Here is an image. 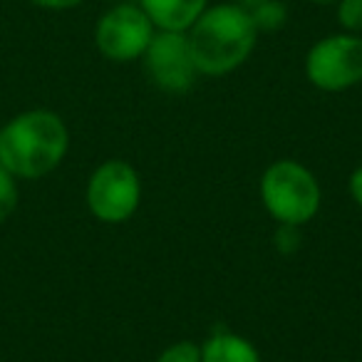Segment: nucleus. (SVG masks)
Returning a JSON list of instances; mask_svg holds the SVG:
<instances>
[{"instance_id": "f257e3e1", "label": "nucleus", "mask_w": 362, "mask_h": 362, "mask_svg": "<svg viewBox=\"0 0 362 362\" xmlns=\"http://www.w3.org/2000/svg\"><path fill=\"white\" fill-rule=\"evenodd\" d=\"M189 50L199 75L221 77L251 57L258 28L251 11L241 3L209 6L187 30Z\"/></svg>"}, {"instance_id": "f03ea898", "label": "nucleus", "mask_w": 362, "mask_h": 362, "mask_svg": "<svg viewBox=\"0 0 362 362\" xmlns=\"http://www.w3.org/2000/svg\"><path fill=\"white\" fill-rule=\"evenodd\" d=\"M70 134L50 110H28L0 127V166L16 179H40L65 159Z\"/></svg>"}, {"instance_id": "7ed1b4c3", "label": "nucleus", "mask_w": 362, "mask_h": 362, "mask_svg": "<svg viewBox=\"0 0 362 362\" xmlns=\"http://www.w3.org/2000/svg\"><path fill=\"white\" fill-rule=\"evenodd\" d=\"M261 199L273 218L283 226H298L315 216L320 187L315 176L298 161H276L261 179Z\"/></svg>"}, {"instance_id": "20e7f679", "label": "nucleus", "mask_w": 362, "mask_h": 362, "mask_svg": "<svg viewBox=\"0 0 362 362\" xmlns=\"http://www.w3.org/2000/svg\"><path fill=\"white\" fill-rule=\"evenodd\" d=\"M305 77L322 92H342L362 82V35L320 37L305 55Z\"/></svg>"}, {"instance_id": "39448f33", "label": "nucleus", "mask_w": 362, "mask_h": 362, "mask_svg": "<svg viewBox=\"0 0 362 362\" xmlns=\"http://www.w3.org/2000/svg\"><path fill=\"white\" fill-rule=\"evenodd\" d=\"M156 28L139 3H117L100 16L95 25V45L107 60H139L149 47Z\"/></svg>"}, {"instance_id": "423d86ee", "label": "nucleus", "mask_w": 362, "mask_h": 362, "mask_svg": "<svg viewBox=\"0 0 362 362\" xmlns=\"http://www.w3.org/2000/svg\"><path fill=\"white\" fill-rule=\"evenodd\" d=\"M139 176L119 159L97 166L87 184V206L105 223L127 221L139 206Z\"/></svg>"}, {"instance_id": "0eeeda50", "label": "nucleus", "mask_w": 362, "mask_h": 362, "mask_svg": "<svg viewBox=\"0 0 362 362\" xmlns=\"http://www.w3.org/2000/svg\"><path fill=\"white\" fill-rule=\"evenodd\" d=\"M151 82L164 92H189L197 82V65L189 50L187 33L156 30L149 47L141 55Z\"/></svg>"}, {"instance_id": "6e6552de", "label": "nucleus", "mask_w": 362, "mask_h": 362, "mask_svg": "<svg viewBox=\"0 0 362 362\" xmlns=\"http://www.w3.org/2000/svg\"><path fill=\"white\" fill-rule=\"evenodd\" d=\"M156 30L187 33L209 8V0H136Z\"/></svg>"}, {"instance_id": "1a4fd4ad", "label": "nucleus", "mask_w": 362, "mask_h": 362, "mask_svg": "<svg viewBox=\"0 0 362 362\" xmlns=\"http://www.w3.org/2000/svg\"><path fill=\"white\" fill-rule=\"evenodd\" d=\"M202 362H261L258 350L233 332H216L202 347Z\"/></svg>"}, {"instance_id": "9d476101", "label": "nucleus", "mask_w": 362, "mask_h": 362, "mask_svg": "<svg viewBox=\"0 0 362 362\" xmlns=\"http://www.w3.org/2000/svg\"><path fill=\"white\" fill-rule=\"evenodd\" d=\"M248 11H251L253 21H256L258 33L278 30V28L286 23V8H283V3H278V0H263V3L248 8Z\"/></svg>"}, {"instance_id": "9b49d317", "label": "nucleus", "mask_w": 362, "mask_h": 362, "mask_svg": "<svg viewBox=\"0 0 362 362\" xmlns=\"http://www.w3.org/2000/svg\"><path fill=\"white\" fill-rule=\"evenodd\" d=\"M21 202V192H18V179L0 166V223L13 216Z\"/></svg>"}, {"instance_id": "f8f14e48", "label": "nucleus", "mask_w": 362, "mask_h": 362, "mask_svg": "<svg viewBox=\"0 0 362 362\" xmlns=\"http://www.w3.org/2000/svg\"><path fill=\"white\" fill-rule=\"evenodd\" d=\"M337 25L342 33H362V0H337Z\"/></svg>"}, {"instance_id": "ddd939ff", "label": "nucleus", "mask_w": 362, "mask_h": 362, "mask_svg": "<svg viewBox=\"0 0 362 362\" xmlns=\"http://www.w3.org/2000/svg\"><path fill=\"white\" fill-rule=\"evenodd\" d=\"M156 362H202V347H197L194 342H176L161 352Z\"/></svg>"}, {"instance_id": "4468645a", "label": "nucleus", "mask_w": 362, "mask_h": 362, "mask_svg": "<svg viewBox=\"0 0 362 362\" xmlns=\"http://www.w3.org/2000/svg\"><path fill=\"white\" fill-rule=\"evenodd\" d=\"M28 3L42 8V11H70V8L82 6L85 0H28Z\"/></svg>"}, {"instance_id": "2eb2a0df", "label": "nucleus", "mask_w": 362, "mask_h": 362, "mask_svg": "<svg viewBox=\"0 0 362 362\" xmlns=\"http://www.w3.org/2000/svg\"><path fill=\"white\" fill-rule=\"evenodd\" d=\"M350 192H352V199L362 206V166L355 169V174L350 176Z\"/></svg>"}, {"instance_id": "dca6fc26", "label": "nucleus", "mask_w": 362, "mask_h": 362, "mask_svg": "<svg viewBox=\"0 0 362 362\" xmlns=\"http://www.w3.org/2000/svg\"><path fill=\"white\" fill-rule=\"evenodd\" d=\"M308 3H315V6H335L337 0H308Z\"/></svg>"}, {"instance_id": "f3484780", "label": "nucleus", "mask_w": 362, "mask_h": 362, "mask_svg": "<svg viewBox=\"0 0 362 362\" xmlns=\"http://www.w3.org/2000/svg\"><path fill=\"white\" fill-rule=\"evenodd\" d=\"M258 3H263V0H241V6H246V8H253V6H258Z\"/></svg>"}]
</instances>
